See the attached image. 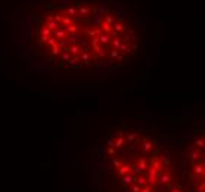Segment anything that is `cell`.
Here are the masks:
<instances>
[{"instance_id": "obj_1", "label": "cell", "mask_w": 205, "mask_h": 192, "mask_svg": "<svg viewBox=\"0 0 205 192\" xmlns=\"http://www.w3.org/2000/svg\"><path fill=\"white\" fill-rule=\"evenodd\" d=\"M140 40L139 25L115 3L62 0L25 15L19 50L38 72L105 78L134 61Z\"/></svg>"}, {"instance_id": "obj_2", "label": "cell", "mask_w": 205, "mask_h": 192, "mask_svg": "<svg viewBox=\"0 0 205 192\" xmlns=\"http://www.w3.org/2000/svg\"><path fill=\"white\" fill-rule=\"evenodd\" d=\"M89 171L94 192H188L173 140L140 126L117 129L102 139Z\"/></svg>"}, {"instance_id": "obj_3", "label": "cell", "mask_w": 205, "mask_h": 192, "mask_svg": "<svg viewBox=\"0 0 205 192\" xmlns=\"http://www.w3.org/2000/svg\"><path fill=\"white\" fill-rule=\"evenodd\" d=\"M204 124L192 127L173 140V152L179 173L188 192L204 189Z\"/></svg>"}]
</instances>
